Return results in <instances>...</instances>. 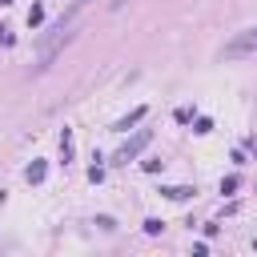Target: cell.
Returning <instances> with one entry per match:
<instances>
[{
  "label": "cell",
  "instance_id": "cell-4",
  "mask_svg": "<svg viewBox=\"0 0 257 257\" xmlns=\"http://www.w3.org/2000/svg\"><path fill=\"white\" fill-rule=\"evenodd\" d=\"M161 193H165L169 201H185V197H193V189H189V185H169V189H161Z\"/></svg>",
  "mask_w": 257,
  "mask_h": 257
},
{
  "label": "cell",
  "instance_id": "cell-7",
  "mask_svg": "<svg viewBox=\"0 0 257 257\" xmlns=\"http://www.w3.org/2000/svg\"><path fill=\"white\" fill-rule=\"evenodd\" d=\"M40 20H44V8H32V12H28V24H32V28H36V24H40Z\"/></svg>",
  "mask_w": 257,
  "mask_h": 257
},
{
  "label": "cell",
  "instance_id": "cell-1",
  "mask_svg": "<svg viewBox=\"0 0 257 257\" xmlns=\"http://www.w3.org/2000/svg\"><path fill=\"white\" fill-rule=\"evenodd\" d=\"M149 141H153V133H149V128H141V133H137V137H133V141H128V145L116 153V165H128V161H133V157H137V153H141Z\"/></svg>",
  "mask_w": 257,
  "mask_h": 257
},
{
  "label": "cell",
  "instance_id": "cell-2",
  "mask_svg": "<svg viewBox=\"0 0 257 257\" xmlns=\"http://www.w3.org/2000/svg\"><path fill=\"white\" fill-rule=\"evenodd\" d=\"M44 177H48V165H44V161H32V165H28V185H40Z\"/></svg>",
  "mask_w": 257,
  "mask_h": 257
},
{
  "label": "cell",
  "instance_id": "cell-3",
  "mask_svg": "<svg viewBox=\"0 0 257 257\" xmlns=\"http://www.w3.org/2000/svg\"><path fill=\"white\" fill-rule=\"evenodd\" d=\"M253 44H257V28H253V32H245L241 40H233V44H229V56H233V52H245V48H253Z\"/></svg>",
  "mask_w": 257,
  "mask_h": 257
},
{
  "label": "cell",
  "instance_id": "cell-8",
  "mask_svg": "<svg viewBox=\"0 0 257 257\" xmlns=\"http://www.w3.org/2000/svg\"><path fill=\"white\" fill-rule=\"evenodd\" d=\"M237 185H241V181H237V177H225V181H221V193H233V189H237Z\"/></svg>",
  "mask_w": 257,
  "mask_h": 257
},
{
  "label": "cell",
  "instance_id": "cell-6",
  "mask_svg": "<svg viewBox=\"0 0 257 257\" xmlns=\"http://www.w3.org/2000/svg\"><path fill=\"white\" fill-rule=\"evenodd\" d=\"M60 157H64V161L72 157V133H68V128H64V137H60Z\"/></svg>",
  "mask_w": 257,
  "mask_h": 257
},
{
  "label": "cell",
  "instance_id": "cell-5",
  "mask_svg": "<svg viewBox=\"0 0 257 257\" xmlns=\"http://www.w3.org/2000/svg\"><path fill=\"white\" fill-rule=\"evenodd\" d=\"M141 116H145V108H133V112H128L124 120H116V128H120V133H128V124H137Z\"/></svg>",
  "mask_w": 257,
  "mask_h": 257
}]
</instances>
